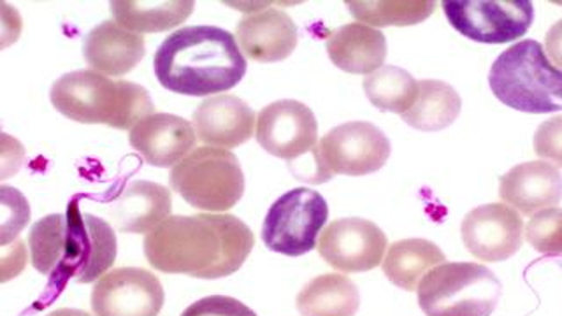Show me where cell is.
<instances>
[{"label": "cell", "mask_w": 562, "mask_h": 316, "mask_svg": "<svg viewBox=\"0 0 562 316\" xmlns=\"http://www.w3.org/2000/svg\"><path fill=\"white\" fill-rule=\"evenodd\" d=\"M254 246L250 227L227 213L169 216L145 237L151 268L201 280H218L239 271Z\"/></svg>", "instance_id": "1"}, {"label": "cell", "mask_w": 562, "mask_h": 316, "mask_svg": "<svg viewBox=\"0 0 562 316\" xmlns=\"http://www.w3.org/2000/svg\"><path fill=\"white\" fill-rule=\"evenodd\" d=\"M158 83L180 95L228 92L246 75V58L236 37L211 25L183 26L167 35L154 57Z\"/></svg>", "instance_id": "2"}, {"label": "cell", "mask_w": 562, "mask_h": 316, "mask_svg": "<svg viewBox=\"0 0 562 316\" xmlns=\"http://www.w3.org/2000/svg\"><path fill=\"white\" fill-rule=\"evenodd\" d=\"M52 104L66 119L78 123H102L128 131L155 113L148 90L132 81H114L97 70H75L58 78L49 92Z\"/></svg>", "instance_id": "3"}, {"label": "cell", "mask_w": 562, "mask_h": 316, "mask_svg": "<svg viewBox=\"0 0 562 316\" xmlns=\"http://www.w3.org/2000/svg\"><path fill=\"white\" fill-rule=\"evenodd\" d=\"M488 84L512 110L544 114L562 111V70L553 66L538 41L509 46L492 64Z\"/></svg>", "instance_id": "4"}, {"label": "cell", "mask_w": 562, "mask_h": 316, "mask_svg": "<svg viewBox=\"0 0 562 316\" xmlns=\"http://www.w3.org/2000/svg\"><path fill=\"white\" fill-rule=\"evenodd\" d=\"M417 292L426 316H491L501 281L482 263L445 262L427 272Z\"/></svg>", "instance_id": "5"}, {"label": "cell", "mask_w": 562, "mask_h": 316, "mask_svg": "<svg viewBox=\"0 0 562 316\" xmlns=\"http://www.w3.org/2000/svg\"><path fill=\"white\" fill-rule=\"evenodd\" d=\"M171 187L195 210L225 213L241 201L245 174L233 151L204 146L172 167Z\"/></svg>", "instance_id": "6"}, {"label": "cell", "mask_w": 562, "mask_h": 316, "mask_svg": "<svg viewBox=\"0 0 562 316\" xmlns=\"http://www.w3.org/2000/svg\"><path fill=\"white\" fill-rule=\"evenodd\" d=\"M313 157L316 163L315 183H325L334 174H373L391 157V140L373 123H342L322 137Z\"/></svg>", "instance_id": "7"}, {"label": "cell", "mask_w": 562, "mask_h": 316, "mask_svg": "<svg viewBox=\"0 0 562 316\" xmlns=\"http://www.w3.org/2000/svg\"><path fill=\"white\" fill-rule=\"evenodd\" d=\"M327 218L329 206L321 193L310 189L289 190L274 201L263 218V245L286 257L310 253L315 250Z\"/></svg>", "instance_id": "8"}, {"label": "cell", "mask_w": 562, "mask_h": 316, "mask_svg": "<svg viewBox=\"0 0 562 316\" xmlns=\"http://www.w3.org/2000/svg\"><path fill=\"white\" fill-rule=\"evenodd\" d=\"M66 253L57 280L92 283L104 276L116 260V234L105 219L81 213L72 201L66 213Z\"/></svg>", "instance_id": "9"}, {"label": "cell", "mask_w": 562, "mask_h": 316, "mask_svg": "<svg viewBox=\"0 0 562 316\" xmlns=\"http://www.w3.org/2000/svg\"><path fill=\"white\" fill-rule=\"evenodd\" d=\"M441 5L459 34L483 44L517 41L535 20L529 0H445Z\"/></svg>", "instance_id": "10"}, {"label": "cell", "mask_w": 562, "mask_h": 316, "mask_svg": "<svg viewBox=\"0 0 562 316\" xmlns=\"http://www.w3.org/2000/svg\"><path fill=\"white\" fill-rule=\"evenodd\" d=\"M164 301V286L155 274L119 268L97 281L90 304L95 316H158Z\"/></svg>", "instance_id": "11"}, {"label": "cell", "mask_w": 562, "mask_h": 316, "mask_svg": "<svg viewBox=\"0 0 562 316\" xmlns=\"http://www.w3.org/2000/svg\"><path fill=\"white\" fill-rule=\"evenodd\" d=\"M255 137L268 154L290 162L315 151L318 123L306 104L283 99L260 111Z\"/></svg>", "instance_id": "12"}, {"label": "cell", "mask_w": 562, "mask_h": 316, "mask_svg": "<svg viewBox=\"0 0 562 316\" xmlns=\"http://www.w3.org/2000/svg\"><path fill=\"white\" fill-rule=\"evenodd\" d=\"M386 236L364 218H339L325 227L318 253L330 268L341 272H366L383 262Z\"/></svg>", "instance_id": "13"}, {"label": "cell", "mask_w": 562, "mask_h": 316, "mask_svg": "<svg viewBox=\"0 0 562 316\" xmlns=\"http://www.w3.org/2000/svg\"><path fill=\"white\" fill-rule=\"evenodd\" d=\"M461 234L473 257L485 262H503L520 250L524 222L514 207L483 204L464 216Z\"/></svg>", "instance_id": "14"}, {"label": "cell", "mask_w": 562, "mask_h": 316, "mask_svg": "<svg viewBox=\"0 0 562 316\" xmlns=\"http://www.w3.org/2000/svg\"><path fill=\"white\" fill-rule=\"evenodd\" d=\"M128 143L149 166L171 167L192 154L198 134L192 123L181 116L154 113L132 128Z\"/></svg>", "instance_id": "15"}, {"label": "cell", "mask_w": 562, "mask_h": 316, "mask_svg": "<svg viewBox=\"0 0 562 316\" xmlns=\"http://www.w3.org/2000/svg\"><path fill=\"white\" fill-rule=\"evenodd\" d=\"M254 110L236 95H216L202 101L193 113V128L204 145L236 148L254 136Z\"/></svg>", "instance_id": "16"}, {"label": "cell", "mask_w": 562, "mask_h": 316, "mask_svg": "<svg viewBox=\"0 0 562 316\" xmlns=\"http://www.w3.org/2000/svg\"><path fill=\"white\" fill-rule=\"evenodd\" d=\"M236 37L246 57L260 64L285 60L297 46V26L280 9L246 14L237 23Z\"/></svg>", "instance_id": "17"}, {"label": "cell", "mask_w": 562, "mask_h": 316, "mask_svg": "<svg viewBox=\"0 0 562 316\" xmlns=\"http://www.w3.org/2000/svg\"><path fill=\"white\" fill-rule=\"evenodd\" d=\"M499 195L522 215H536L562 201V174L549 162H524L501 176Z\"/></svg>", "instance_id": "18"}, {"label": "cell", "mask_w": 562, "mask_h": 316, "mask_svg": "<svg viewBox=\"0 0 562 316\" xmlns=\"http://www.w3.org/2000/svg\"><path fill=\"white\" fill-rule=\"evenodd\" d=\"M83 55L92 70L120 78L145 58V37L123 29L116 22H102L85 37Z\"/></svg>", "instance_id": "19"}, {"label": "cell", "mask_w": 562, "mask_h": 316, "mask_svg": "<svg viewBox=\"0 0 562 316\" xmlns=\"http://www.w3.org/2000/svg\"><path fill=\"white\" fill-rule=\"evenodd\" d=\"M171 211V192L154 181H132L111 204L114 224L128 234L151 233Z\"/></svg>", "instance_id": "20"}, {"label": "cell", "mask_w": 562, "mask_h": 316, "mask_svg": "<svg viewBox=\"0 0 562 316\" xmlns=\"http://www.w3.org/2000/svg\"><path fill=\"white\" fill-rule=\"evenodd\" d=\"M325 48L330 61L350 75H373L386 58V40L382 31L364 23L341 26L327 37Z\"/></svg>", "instance_id": "21"}, {"label": "cell", "mask_w": 562, "mask_h": 316, "mask_svg": "<svg viewBox=\"0 0 562 316\" xmlns=\"http://www.w3.org/2000/svg\"><path fill=\"white\" fill-rule=\"evenodd\" d=\"M447 257L427 239H403L389 246L383 259V274L400 289L415 292L430 269L445 263Z\"/></svg>", "instance_id": "22"}, {"label": "cell", "mask_w": 562, "mask_h": 316, "mask_svg": "<svg viewBox=\"0 0 562 316\" xmlns=\"http://www.w3.org/2000/svg\"><path fill=\"white\" fill-rule=\"evenodd\" d=\"M301 316H356L360 294L356 283L342 274H322L297 295Z\"/></svg>", "instance_id": "23"}, {"label": "cell", "mask_w": 562, "mask_h": 316, "mask_svg": "<svg viewBox=\"0 0 562 316\" xmlns=\"http://www.w3.org/2000/svg\"><path fill=\"white\" fill-rule=\"evenodd\" d=\"M461 108V97L456 88L438 79H422L417 101L401 119L417 131L439 132L459 119Z\"/></svg>", "instance_id": "24"}, {"label": "cell", "mask_w": 562, "mask_h": 316, "mask_svg": "<svg viewBox=\"0 0 562 316\" xmlns=\"http://www.w3.org/2000/svg\"><path fill=\"white\" fill-rule=\"evenodd\" d=\"M193 2L175 0V2H111L110 11L114 22L134 34H154L171 31L181 25L192 14Z\"/></svg>", "instance_id": "25"}, {"label": "cell", "mask_w": 562, "mask_h": 316, "mask_svg": "<svg viewBox=\"0 0 562 316\" xmlns=\"http://www.w3.org/2000/svg\"><path fill=\"white\" fill-rule=\"evenodd\" d=\"M362 87L374 108L401 116L412 110L418 97L417 79L408 70L395 66H383L373 75L366 76Z\"/></svg>", "instance_id": "26"}, {"label": "cell", "mask_w": 562, "mask_h": 316, "mask_svg": "<svg viewBox=\"0 0 562 316\" xmlns=\"http://www.w3.org/2000/svg\"><path fill=\"white\" fill-rule=\"evenodd\" d=\"M348 11L357 22L369 26H409L426 22L435 13L436 2L430 0H409V2H347Z\"/></svg>", "instance_id": "27"}, {"label": "cell", "mask_w": 562, "mask_h": 316, "mask_svg": "<svg viewBox=\"0 0 562 316\" xmlns=\"http://www.w3.org/2000/svg\"><path fill=\"white\" fill-rule=\"evenodd\" d=\"M66 215H48L35 222L29 234L31 260L35 271L57 276L66 253Z\"/></svg>", "instance_id": "28"}, {"label": "cell", "mask_w": 562, "mask_h": 316, "mask_svg": "<svg viewBox=\"0 0 562 316\" xmlns=\"http://www.w3.org/2000/svg\"><path fill=\"white\" fill-rule=\"evenodd\" d=\"M526 237L536 251L544 255L562 253V210H549L536 213L526 227Z\"/></svg>", "instance_id": "29"}, {"label": "cell", "mask_w": 562, "mask_h": 316, "mask_svg": "<svg viewBox=\"0 0 562 316\" xmlns=\"http://www.w3.org/2000/svg\"><path fill=\"white\" fill-rule=\"evenodd\" d=\"M532 143L538 157L562 169V114L541 123Z\"/></svg>", "instance_id": "30"}, {"label": "cell", "mask_w": 562, "mask_h": 316, "mask_svg": "<svg viewBox=\"0 0 562 316\" xmlns=\"http://www.w3.org/2000/svg\"><path fill=\"white\" fill-rule=\"evenodd\" d=\"M181 316H257V313L237 298L210 295L190 304Z\"/></svg>", "instance_id": "31"}, {"label": "cell", "mask_w": 562, "mask_h": 316, "mask_svg": "<svg viewBox=\"0 0 562 316\" xmlns=\"http://www.w3.org/2000/svg\"><path fill=\"white\" fill-rule=\"evenodd\" d=\"M544 49L549 55L550 60L558 66V69L562 70V20L558 23H553L547 32L544 37Z\"/></svg>", "instance_id": "32"}, {"label": "cell", "mask_w": 562, "mask_h": 316, "mask_svg": "<svg viewBox=\"0 0 562 316\" xmlns=\"http://www.w3.org/2000/svg\"><path fill=\"white\" fill-rule=\"evenodd\" d=\"M48 316H92V315H88L87 312H81V309H69V307H61V309H55V312L49 313Z\"/></svg>", "instance_id": "33"}]
</instances>
